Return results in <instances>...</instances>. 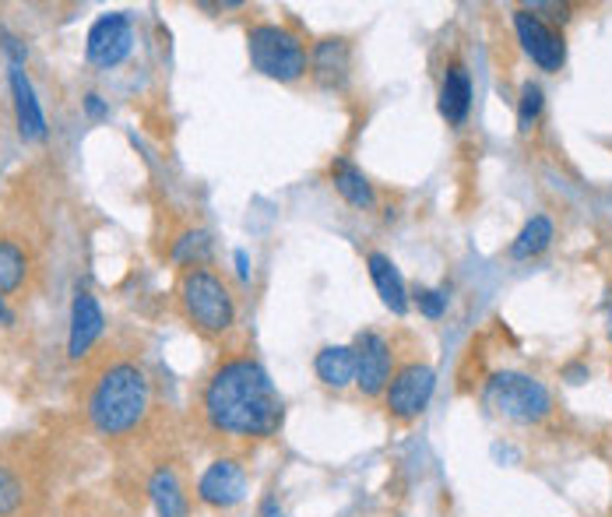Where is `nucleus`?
I'll use <instances>...</instances> for the list:
<instances>
[{
  "mask_svg": "<svg viewBox=\"0 0 612 517\" xmlns=\"http://www.w3.org/2000/svg\"><path fill=\"white\" fill-rule=\"evenodd\" d=\"M197 496H201V504L230 510L247 496V472H243V465L233 458H218L204 468L201 483H197Z\"/></svg>",
  "mask_w": 612,
  "mask_h": 517,
  "instance_id": "9d476101",
  "label": "nucleus"
},
{
  "mask_svg": "<svg viewBox=\"0 0 612 517\" xmlns=\"http://www.w3.org/2000/svg\"><path fill=\"white\" fill-rule=\"evenodd\" d=\"M314 369H317V377L324 381V387H349L356 384V353H353V345H328V348H320L317 359H314Z\"/></svg>",
  "mask_w": 612,
  "mask_h": 517,
  "instance_id": "dca6fc26",
  "label": "nucleus"
},
{
  "mask_svg": "<svg viewBox=\"0 0 612 517\" xmlns=\"http://www.w3.org/2000/svg\"><path fill=\"white\" fill-rule=\"evenodd\" d=\"M134 47V29L128 14H102L99 22L89 29V43H85V57L95 68H116L124 64L128 53Z\"/></svg>",
  "mask_w": 612,
  "mask_h": 517,
  "instance_id": "0eeeda50",
  "label": "nucleus"
},
{
  "mask_svg": "<svg viewBox=\"0 0 612 517\" xmlns=\"http://www.w3.org/2000/svg\"><path fill=\"white\" fill-rule=\"evenodd\" d=\"M29 275V257L18 243L11 240H0V296L14 293V288H22Z\"/></svg>",
  "mask_w": 612,
  "mask_h": 517,
  "instance_id": "aec40b11",
  "label": "nucleus"
},
{
  "mask_svg": "<svg viewBox=\"0 0 612 517\" xmlns=\"http://www.w3.org/2000/svg\"><path fill=\"white\" fill-rule=\"evenodd\" d=\"M605 327H609V342H612V300H609V306H605Z\"/></svg>",
  "mask_w": 612,
  "mask_h": 517,
  "instance_id": "c85d7f7f",
  "label": "nucleus"
},
{
  "mask_svg": "<svg viewBox=\"0 0 612 517\" xmlns=\"http://www.w3.org/2000/svg\"><path fill=\"white\" fill-rule=\"evenodd\" d=\"M180 306L201 335H226L236 321V303L230 285L208 267H191L180 282Z\"/></svg>",
  "mask_w": 612,
  "mask_h": 517,
  "instance_id": "7ed1b4c3",
  "label": "nucleus"
},
{
  "mask_svg": "<svg viewBox=\"0 0 612 517\" xmlns=\"http://www.w3.org/2000/svg\"><path fill=\"white\" fill-rule=\"evenodd\" d=\"M204 419L226 437H272L282 426V398L254 359H226L204 384Z\"/></svg>",
  "mask_w": 612,
  "mask_h": 517,
  "instance_id": "f257e3e1",
  "label": "nucleus"
},
{
  "mask_svg": "<svg viewBox=\"0 0 612 517\" xmlns=\"http://www.w3.org/2000/svg\"><path fill=\"white\" fill-rule=\"evenodd\" d=\"M366 264H370V278H374V285H377V293H380V300H384V306L391 310V314H398V317H405L408 314V288H405V282H401V272L395 267V261L387 257V254H370L366 257Z\"/></svg>",
  "mask_w": 612,
  "mask_h": 517,
  "instance_id": "ddd939ff",
  "label": "nucleus"
},
{
  "mask_svg": "<svg viewBox=\"0 0 612 517\" xmlns=\"http://www.w3.org/2000/svg\"><path fill=\"white\" fill-rule=\"evenodd\" d=\"M468 110H472V78L461 64H451L443 74V85H440V113L447 123H465Z\"/></svg>",
  "mask_w": 612,
  "mask_h": 517,
  "instance_id": "4468645a",
  "label": "nucleus"
},
{
  "mask_svg": "<svg viewBox=\"0 0 612 517\" xmlns=\"http://www.w3.org/2000/svg\"><path fill=\"white\" fill-rule=\"evenodd\" d=\"M542 107H545V95H542V89L539 85H528L521 89V107H518V131H532V123L539 120V113H542Z\"/></svg>",
  "mask_w": 612,
  "mask_h": 517,
  "instance_id": "4be33fe9",
  "label": "nucleus"
},
{
  "mask_svg": "<svg viewBox=\"0 0 612 517\" xmlns=\"http://www.w3.org/2000/svg\"><path fill=\"white\" fill-rule=\"evenodd\" d=\"M416 303H419V314L430 317V321L443 317V310H447V296L437 293V288H419V293H416Z\"/></svg>",
  "mask_w": 612,
  "mask_h": 517,
  "instance_id": "b1692460",
  "label": "nucleus"
},
{
  "mask_svg": "<svg viewBox=\"0 0 612 517\" xmlns=\"http://www.w3.org/2000/svg\"><path fill=\"white\" fill-rule=\"evenodd\" d=\"M29 489L26 479L8 462H0V517H18L26 510Z\"/></svg>",
  "mask_w": 612,
  "mask_h": 517,
  "instance_id": "412c9836",
  "label": "nucleus"
},
{
  "mask_svg": "<svg viewBox=\"0 0 612 517\" xmlns=\"http://www.w3.org/2000/svg\"><path fill=\"white\" fill-rule=\"evenodd\" d=\"M236 272H239V278H251V267H247V254H243V251H236Z\"/></svg>",
  "mask_w": 612,
  "mask_h": 517,
  "instance_id": "bb28decb",
  "label": "nucleus"
},
{
  "mask_svg": "<svg viewBox=\"0 0 612 517\" xmlns=\"http://www.w3.org/2000/svg\"><path fill=\"white\" fill-rule=\"evenodd\" d=\"M349 60L353 53L345 39H320L310 53V68L324 85H341V81L349 78Z\"/></svg>",
  "mask_w": 612,
  "mask_h": 517,
  "instance_id": "2eb2a0df",
  "label": "nucleus"
},
{
  "mask_svg": "<svg viewBox=\"0 0 612 517\" xmlns=\"http://www.w3.org/2000/svg\"><path fill=\"white\" fill-rule=\"evenodd\" d=\"M434 387H437V377H434L430 366L412 363V366L398 369L391 384H387V412L401 423L419 419L422 408L434 398Z\"/></svg>",
  "mask_w": 612,
  "mask_h": 517,
  "instance_id": "423d86ee",
  "label": "nucleus"
},
{
  "mask_svg": "<svg viewBox=\"0 0 612 517\" xmlns=\"http://www.w3.org/2000/svg\"><path fill=\"white\" fill-rule=\"evenodd\" d=\"M332 183H335V191L353 204V209H374L377 204V194H374V187H370V180L363 176V170H356L353 162H345V159H338V162H332Z\"/></svg>",
  "mask_w": 612,
  "mask_h": 517,
  "instance_id": "f3484780",
  "label": "nucleus"
},
{
  "mask_svg": "<svg viewBox=\"0 0 612 517\" xmlns=\"http://www.w3.org/2000/svg\"><path fill=\"white\" fill-rule=\"evenodd\" d=\"M204 254H208V236H204V233H187L173 246L176 261H191V257H204Z\"/></svg>",
  "mask_w": 612,
  "mask_h": 517,
  "instance_id": "5701e85b",
  "label": "nucleus"
},
{
  "mask_svg": "<svg viewBox=\"0 0 612 517\" xmlns=\"http://www.w3.org/2000/svg\"><path fill=\"white\" fill-rule=\"evenodd\" d=\"M251 64L275 81H299L306 74V50L299 39L282 26H254L247 32Z\"/></svg>",
  "mask_w": 612,
  "mask_h": 517,
  "instance_id": "39448f33",
  "label": "nucleus"
},
{
  "mask_svg": "<svg viewBox=\"0 0 612 517\" xmlns=\"http://www.w3.org/2000/svg\"><path fill=\"white\" fill-rule=\"evenodd\" d=\"M85 113H89V120H95V123L110 116L106 102H102V95H95V92H89V95H85Z\"/></svg>",
  "mask_w": 612,
  "mask_h": 517,
  "instance_id": "393cba45",
  "label": "nucleus"
},
{
  "mask_svg": "<svg viewBox=\"0 0 612 517\" xmlns=\"http://www.w3.org/2000/svg\"><path fill=\"white\" fill-rule=\"evenodd\" d=\"M0 324H11V310L4 306V296H0Z\"/></svg>",
  "mask_w": 612,
  "mask_h": 517,
  "instance_id": "cd10ccee",
  "label": "nucleus"
},
{
  "mask_svg": "<svg viewBox=\"0 0 612 517\" xmlns=\"http://www.w3.org/2000/svg\"><path fill=\"white\" fill-rule=\"evenodd\" d=\"M514 32L521 39L524 53L532 57L542 71H560L563 68V60H567L563 36L553 26H545L539 14H532L528 8L514 11Z\"/></svg>",
  "mask_w": 612,
  "mask_h": 517,
  "instance_id": "1a4fd4ad",
  "label": "nucleus"
},
{
  "mask_svg": "<svg viewBox=\"0 0 612 517\" xmlns=\"http://www.w3.org/2000/svg\"><path fill=\"white\" fill-rule=\"evenodd\" d=\"M486 405L510 423H542L553 412V398L542 381L528 374H493L486 384Z\"/></svg>",
  "mask_w": 612,
  "mask_h": 517,
  "instance_id": "20e7f679",
  "label": "nucleus"
},
{
  "mask_svg": "<svg viewBox=\"0 0 612 517\" xmlns=\"http://www.w3.org/2000/svg\"><path fill=\"white\" fill-rule=\"evenodd\" d=\"M261 517H282V507L272 500V496H268V500H264V507H261Z\"/></svg>",
  "mask_w": 612,
  "mask_h": 517,
  "instance_id": "a878e982",
  "label": "nucleus"
},
{
  "mask_svg": "<svg viewBox=\"0 0 612 517\" xmlns=\"http://www.w3.org/2000/svg\"><path fill=\"white\" fill-rule=\"evenodd\" d=\"M149 496L159 517H187V493H183L173 468H159L149 483Z\"/></svg>",
  "mask_w": 612,
  "mask_h": 517,
  "instance_id": "a211bd4d",
  "label": "nucleus"
},
{
  "mask_svg": "<svg viewBox=\"0 0 612 517\" xmlns=\"http://www.w3.org/2000/svg\"><path fill=\"white\" fill-rule=\"evenodd\" d=\"M152 408V384L137 363H113L89 395V419L102 437H128Z\"/></svg>",
  "mask_w": 612,
  "mask_h": 517,
  "instance_id": "f03ea898",
  "label": "nucleus"
},
{
  "mask_svg": "<svg viewBox=\"0 0 612 517\" xmlns=\"http://www.w3.org/2000/svg\"><path fill=\"white\" fill-rule=\"evenodd\" d=\"M11 95H14V116H18V131L26 141H43L47 138V116L39 99L32 92V81L26 78L22 68L11 71Z\"/></svg>",
  "mask_w": 612,
  "mask_h": 517,
  "instance_id": "f8f14e48",
  "label": "nucleus"
},
{
  "mask_svg": "<svg viewBox=\"0 0 612 517\" xmlns=\"http://www.w3.org/2000/svg\"><path fill=\"white\" fill-rule=\"evenodd\" d=\"M549 243H553V222H549L545 215H536V219L528 222L524 230L518 233V240L510 243V257H514V261L539 257Z\"/></svg>",
  "mask_w": 612,
  "mask_h": 517,
  "instance_id": "6ab92c4d",
  "label": "nucleus"
},
{
  "mask_svg": "<svg viewBox=\"0 0 612 517\" xmlns=\"http://www.w3.org/2000/svg\"><path fill=\"white\" fill-rule=\"evenodd\" d=\"M102 327H106V317H102V306L92 293L78 288L74 303H71V335H68V356L81 359L89 356V348L99 342Z\"/></svg>",
  "mask_w": 612,
  "mask_h": 517,
  "instance_id": "9b49d317",
  "label": "nucleus"
},
{
  "mask_svg": "<svg viewBox=\"0 0 612 517\" xmlns=\"http://www.w3.org/2000/svg\"><path fill=\"white\" fill-rule=\"evenodd\" d=\"M356 353V387L366 398H377L391 384V345L377 331H363L353 345Z\"/></svg>",
  "mask_w": 612,
  "mask_h": 517,
  "instance_id": "6e6552de",
  "label": "nucleus"
}]
</instances>
